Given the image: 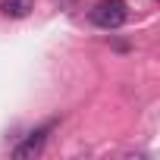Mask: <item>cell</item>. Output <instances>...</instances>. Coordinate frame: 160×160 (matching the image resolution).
<instances>
[{"instance_id": "3", "label": "cell", "mask_w": 160, "mask_h": 160, "mask_svg": "<svg viewBox=\"0 0 160 160\" xmlns=\"http://www.w3.org/2000/svg\"><path fill=\"white\" fill-rule=\"evenodd\" d=\"M35 10V0H0V13L7 19H25Z\"/></svg>"}, {"instance_id": "1", "label": "cell", "mask_w": 160, "mask_h": 160, "mask_svg": "<svg viewBox=\"0 0 160 160\" xmlns=\"http://www.w3.org/2000/svg\"><path fill=\"white\" fill-rule=\"evenodd\" d=\"M88 19L98 28H104V32H116V28L126 25L129 7H126V0H98L91 7V13H88Z\"/></svg>"}, {"instance_id": "2", "label": "cell", "mask_w": 160, "mask_h": 160, "mask_svg": "<svg viewBox=\"0 0 160 160\" xmlns=\"http://www.w3.org/2000/svg\"><path fill=\"white\" fill-rule=\"evenodd\" d=\"M47 132H50V126L28 132V135H25V141H19V144L13 148V157H16V160H28V157H38V154L44 151V144H47Z\"/></svg>"}]
</instances>
